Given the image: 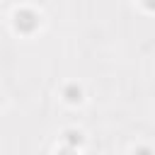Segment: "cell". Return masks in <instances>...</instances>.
I'll return each instance as SVG.
<instances>
[{"instance_id":"cell-1","label":"cell","mask_w":155,"mask_h":155,"mask_svg":"<svg viewBox=\"0 0 155 155\" xmlns=\"http://www.w3.org/2000/svg\"><path fill=\"white\" fill-rule=\"evenodd\" d=\"M34 24H36V19H34V15H31V12H22V15H17V27L31 29Z\"/></svg>"}]
</instances>
